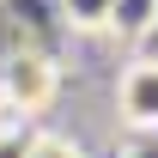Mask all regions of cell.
Wrapping results in <instances>:
<instances>
[{
    "label": "cell",
    "mask_w": 158,
    "mask_h": 158,
    "mask_svg": "<svg viewBox=\"0 0 158 158\" xmlns=\"http://www.w3.org/2000/svg\"><path fill=\"white\" fill-rule=\"evenodd\" d=\"M55 91H61V67L43 49H19L0 61V110L6 116H24V122L43 116L55 103Z\"/></svg>",
    "instance_id": "6da1fadb"
},
{
    "label": "cell",
    "mask_w": 158,
    "mask_h": 158,
    "mask_svg": "<svg viewBox=\"0 0 158 158\" xmlns=\"http://www.w3.org/2000/svg\"><path fill=\"white\" fill-rule=\"evenodd\" d=\"M31 146H37V122H24V116L0 122V158H31Z\"/></svg>",
    "instance_id": "5b68a950"
},
{
    "label": "cell",
    "mask_w": 158,
    "mask_h": 158,
    "mask_svg": "<svg viewBox=\"0 0 158 158\" xmlns=\"http://www.w3.org/2000/svg\"><path fill=\"white\" fill-rule=\"evenodd\" d=\"M110 6L116 0H61L67 31H110Z\"/></svg>",
    "instance_id": "277c9868"
},
{
    "label": "cell",
    "mask_w": 158,
    "mask_h": 158,
    "mask_svg": "<svg viewBox=\"0 0 158 158\" xmlns=\"http://www.w3.org/2000/svg\"><path fill=\"white\" fill-rule=\"evenodd\" d=\"M116 110L134 134H158V55H140L116 79Z\"/></svg>",
    "instance_id": "7a4b0ae2"
},
{
    "label": "cell",
    "mask_w": 158,
    "mask_h": 158,
    "mask_svg": "<svg viewBox=\"0 0 158 158\" xmlns=\"http://www.w3.org/2000/svg\"><path fill=\"white\" fill-rule=\"evenodd\" d=\"M31 158H91V152H85L73 134H43V128H37V146H31Z\"/></svg>",
    "instance_id": "8992f818"
},
{
    "label": "cell",
    "mask_w": 158,
    "mask_h": 158,
    "mask_svg": "<svg viewBox=\"0 0 158 158\" xmlns=\"http://www.w3.org/2000/svg\"><path fill=\"white\" fill-rule=\"evenodd\" d=\"M128 158H158V134H134V146H128Z\"/></svg>",
    "instance_id": "52a82bcc"
},
{
    "label": "cell",
    "mask_w": 158,
    "mask_h": 158,
    "mask_svg": "<svg viewBox=\"0 0 158 158\" xmlns=\"http://www.w3.org/2000/svg\"><path fill=\"white\" fill-rule=\"evenodd\" d=\"M152 31H158V0H116V6H110V37L146 43Z\"/></svg>",
    "instance_id": "3957f363"
}]
</instances>
